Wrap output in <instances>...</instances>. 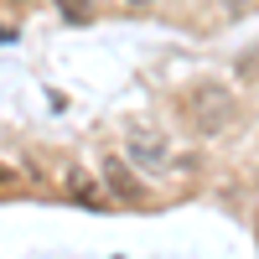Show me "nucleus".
<instances>
[{
  "mask_svg": "<svg viewBox=\"0 0 259 259\" xmlns=\"http://www.w3.org/2000/svg\"><path fill=\"white\" fill-rule=\"evenodd\" d=\"M187 119L197 135H218L239 119V104H233V89L223 83H192L187 89Z\"/></svg>",
  "mask_w": 259,
  "mask_h": 259,
  "instance_id": "1",
  "label": "nucleus"
},
{
  "mask_svg": "<svg viewBox=\"0 0 259 259\" xmlns=\"http://www.w3.org/2000/svg\"><path fill=\"white\" fill-rule=\"evenodd\" d=\"M228 11H244V0H228Z\"/></svg>",
  "mask_w": 259,
  "mask_h": 259,
  "instance_id": "6",
  "label": "nucleus"
},
{
  "mask_svg": "<svg viewBox=\"0 0 259 259\" xmlns=\"http://www.w3.org/2000/svg\"><path fill=\"white\" fill-rule=\"evenodd\" d=\"M0 187H11V171H6V166H0Z\"/></svg>",
  "mask_w": 259,
  "mask_h": 259,
  "instance_id": "5",
  "label": "nucleus"
},
{
  "mask_svg": "<svg viewBox=\"0 0 259 259\" xmlns=\"http://www.w3.org/2000/svg\"><path fill=\"white\" fill-rule=\"evenodd\" d=\"M124 6H150V0H124Z\"/></svg>",
  "mask_w": 259,
  "mask_h": 259,
  "instance_id": "7",
  "label": "nucleus"
},
{
  "mask_svg": "<svg viewBox=\"0 0 259 259\" xmlns=\"http://www.w3.org/2000/svg\"><path fill=\"white\" fill-rule=\"evenodd\" d=\"M57 6H62L68 21H89V0H57Z\"/></svg>",
  "mask_w": 259,
  "mask_h": 259,
  "instance_id": "4",
  "label": "nucleus"
},
{
  "mask_svg": "<svg viewBox=\"0 0 259 259\" xmlns=\"http://www.w3.org/2000/svg\"><path fill=\"white\" fill-rule=\"evenodd\" d=\"M124 150H130V161H135V171H161V166H166V156H171V145H166V135H161V130H150V124H140V130H130V140H124Z\"/></svg>",
  "mask_w": 259,
  "mask_h": 259,
  "instance_id": "2",
  "label": "nucleus"
},
{
  "mask_svg": "<svg viewBox=\"0 0 259 259\" xmlns=\"http://www.w3.org/2000/svg\"><path fill=\"white\" fill-rule=\"evenodd\" d=\"M16 6H26V0H16Z\"/></svg>",
  "mask_w": 259,
  "mask_h": 259,
  "instance_id": "8",
  "label": "nucleus"
},
{
  "mask_svg": "<svg viewBox=\"0 0 259 259\" xmlns=\"http://www.w3.org/2000/svg\"><path fill=\"white\" fill-rule=\"evenodd\" d=\"M104 177H109V187L119 192L124 202H140V182L130 177V166H124V161H104Z\"/></svg>",
  "mask_w": 259,
  "mask_h": 259,
  "instance_id": "3",
  "label": "nucleus"
}]
</instances>
